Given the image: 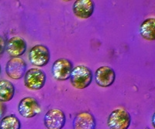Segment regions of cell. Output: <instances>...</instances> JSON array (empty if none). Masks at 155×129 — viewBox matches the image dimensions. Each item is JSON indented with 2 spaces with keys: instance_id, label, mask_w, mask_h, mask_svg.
Wrapping results in <instances>:
<instances>
[{
  "instance_id": "obj_1",
  "label": "cell",
  "mask_w": 155,
  "mask_h": 129,
  "mask_svg": "<svg viewBox=\"0 0 155 129\" xmlns=\"http://www.w3.org/2000/svg\"><path fill=\"white\" fill-rule=\"evenodd\" d=\"M93 74L88 67L78 65L73 67L70 77L71 83L76 89L82 90L88 87L92 81Z\"/></svg>"
},
{
  "instance_id": "obj_2",
  "label": "cell",
  "mask_w": 155,
  "mask_h": 129,
  "mask_svg": "<svg viewBox=\"0 0 155 129\" xmlns=\"http://www.w3.org/2000/svg\"><path fill=\"white\" fill-rule=\"evenodd\" d=\"M130 123V113L121 108L113 111L107 119V125L110 129H128Z\"/></svg>"
},
{
  "instance_id": "obj_3",
  "label": "cell",
  "mask_w": 155,
  "mask_h": 129,
  "mask_svg": "<svg viewBox=\"0 0 155 129\" xmlns=\"http://www.w3.org/2000/svg\"><path fill=\"white\" fill-rule=\"evenodd\" d=\"M46 80V74L40 68H31L24 75V84L30 90H41L45 85Z\"/></svg>"
},
{
  "instance_id": "obj_4",
  "label": "cell",
  "mask_w": 155,
  "mask_h": 129,
  "mask_svg": "<svg viewBox=\"0 0 155 129\" xmlns=\"http://www.w3.org/2000/svg\"><path fill=\"white\" fill-rule=\"evenodd\" d=\"M18 112L25 118H32L41 113V105L36 98L26 97L20 100L18 104Z\"/></svg>"
},
{
  "instance_id": "obj_5",
  "label": "cell",
  "mask_w": 155,
  "mask_h": 129,
  "mask_svg": "<svg viewBox=\"0 0 155 129\" xmlns=\"http://www.w3.org/2000/svg\"><path fill=\"white\" fill-rule=\"evenodd\" d=\"M51 53L46 46L38 44L33 46L29 52V60L35 67H44L49 63Z\"/></svg>"
},
{
  "instance_id": "obj_6",
  "label": "cell",
  "mask_w": 155,
  "mask_h": 129,
  "mask_svg": "<svg viewBox=\"0 0 155 129\" xmlns=\"http://www.w3.org/2000/svg\"><path fill=\"white\" fill-rule=\"evenodd\" d=\"M73 70V64L66 58H60L55 60L52 66V74L54 79L59 81H64L69 79Z\"/></svg>"
},
{
  "instance_id": "obj_7",
  "label": "cell",
  "mask_w": 155,
  "mask_h": 129,
  "mask_svg": "<svg viewBox=\"0 0 155 129\" xmlns=\"http://www.w3.org/2000/svg\"><path fill=\"white\" fill-rule=\"evenodd\" d=\"M44 123L48 129H62L66 123L65 114L58 108L49 110L45 114Z\"/></svg>"
},
{
  "instance_id": "obj_8",
  "label": "cell",
  "mask_w": 155,
  "mask_h": 129,
  "mask_svg": "<svg viewBox=\"0 0 155 129\" xmlns=\"http://www.w3.org/2000/svg\"><path fill=\"white\" fill-rule=\"evenodd\" d=\"M27 72V63L20 57L11 58L5 66V73L11 79L19 80Z\"/></svg>"
},
{
  "instance_id": "obj_9",
  "label": "cell",
  "mask_w": 155,
  "mask_h": 129,
  "mask_svg": "<svg viewBox=\"0 0 155 129\" xmlns=\"http://www.w3.org/2000/svg\"><path fill=\"white\" fill-rule=\"evenodd\" d=\"M95 81L99 87H109L115 82L116 73L114 70L108 66L99 67L95 71Z\"/></svg>"
},
{
  "instance_id": "obj_10",
  "label": "cell",
  "mask_w": 155,
  "mask_h": 129,
  "mask_svg": "<svg viewBox=\"0 0 155 129\" xmlns=\"http://www.w3.org/2000/svg\"><path fill=\"white\" fill-rule=\"evenodd\" d=\"M27 46V42L23 38L15 36L7 40L5 43V50L12 58L19 57L26 52Z\"/></svg>"
},
{
  "instance_id": "obj_11",
  "label": "cell",
  "mask_w": 155,
  "mask_h": 129,
  "mask_svg": "<svg viewBox=\"0 0 155 129\" xmlns=\"http://www.w3.org/2000/svg\"><path fill=\"white\" fill-rule=\"evenodd\" d=\"M95 5L92 0H77L73 5V13L80 19H88L93 14Z\"/></svg>"
},
{
  "instance_id": "obj_12",
  "label": "cell",
  "mask_w": 155,
  "mask_h": 129,
  "mask_svg": "<svg viewBox=\"0 0 155 129\" xmlns=\"http://www.w3.org/2000/svg\"><path fill=\"white\" fill-rule=\"evenodd\" d=\"M95 127L96 121L90 112H80L73 121V129H95Z\"/></svg>"
},
{
  "instance_id": "obj_13",
  "label": "cell",
  "mask_w": 155,
  "mask_h": 129,
  "mask_svg": "<svg viewBox=\"0 0 155 129\" xmlns=\"http://www.w3.org/2000/svg\"><path fill=\"white\" fill-rule=\"evenodd\" d=\"M141 36L147 40L153 41L155 39V19L148 18L141 23L140 29Z\"/></svg>"
},
{
  "instance_id": "obj_14",
  "label": "cell",
  "mask_w": 155,
  "mask_h": 129,
  "mask_svg": "<svg viewBox=\"0 0 155 129\" xmlns=\"http://www.w3.org/2000/svg\"><path fill=\"white\" fill-rule=\"evenodd\" d=\"M15 94L13 83L7 80H0V102H8L12 99Z\"/></svg>"
},
{
  "instance_id": "obj_15",
  "label": "cell",
  "mask_w": 155,
  "mask_h": 129,
  "mask_svg": "<svg viewBox=\"0 0 155 129\" xmlns=\"http://www.w3.org/2000/svg\"><path fill=\"white\" fill-rule=\"evenodd\" d=\"M21 122L14 115L3 117L0 121V129H20Z\"/></svg>"
},
{
  "instance_id": "obj_16",
  "label": "cell",
  "mask_w": 155,
  "mask_h": 129,
  "mask_svg": "<svg viewBox=\"0 0 155 129\" xmlns=\"http://www.w3.org/2000/svg\"><path fill=\"white\" fill-rule=\"evenodd\" d=\"M5 43H6V42H5V39L2 37V36H0V56L5 51Z\"/></svg>"
},
{
  "instance_id": "obj_17",
  "label": "cell",
  "mask_w": 155,
  "mask_h": 129,
  "mask_svg": "<svg viewBox=\"0 0 155 129\" xmlns=\"http://www.w3.org/2000/svg\"><path fill=\"white\" fill-rule=\"evenodd\" d=\"M5 112H6V107H5V104H3L2 102H0V119H2L3 118Z\"/></svg>"
},
{
  "instance_id": "obj_18",
  "label": "cell",
  "mask_w": 155,
  "mask_h": 129,
  "mask_svg": "<svg viewBox=\"0 0 155 129\" xmlns=\"http://www.w3.org/2000/svg\"><path fill=\"white\" fill-rule=\"evenodd\" d=\"M153 125L154 126V115H153Z\"/></svg>"
},
{
  "instance_id": "obj_19",
  "label": "cell",
  "mask_w": 155,
  "mask_h": 129,
  "mask_svg": "<svg viewBox=\"0 0 155 129\" xmlns=\"http://www.w3.org/2000/svg\"><path fill=\"white\" fill-rule=\"evenodd\" d=\"M1 71H2V69H1V65H0V74H1Z\"/></svg>"
}]
</instances>
